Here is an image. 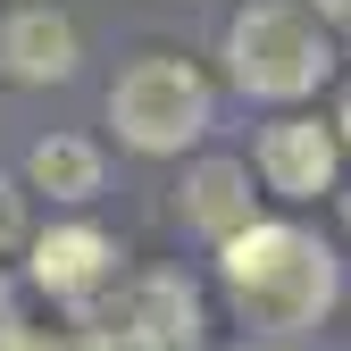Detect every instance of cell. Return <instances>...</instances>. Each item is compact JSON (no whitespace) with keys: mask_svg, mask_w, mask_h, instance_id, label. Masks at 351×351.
Here are the masks:
<instances>
[{"mask_svg":"<svg viewBox=\"0 0 351 351\" xmlns=\"http://www.w3.org/2000/svg\"><path fill=\"white\" fill-rule=\"evenodd\" d=\"M310 17H326V25H351V0H301Z\"/></svg>","mask_w":351,"mask_h":351,"instance_id":"obj_12","label":"cell"},{"mask_svg":"<svg viewBox=\"0 0 351 351\" xmlns=\"http://www.w3.org/2000/svg\"><path fill=\"white\" fill-rule=\"evenodd\" d=\"M243 351H276V335H259V343H243Z\"/></svg>","mask_w":351,"mask_h":351,"instance_id":"obj_15","label":"cell"},{"mask_svg":"<svg viewBox=\"0 0 351 351\" xmlns=\"http://www.w3.org/2000/svg\"><path fill=\"white\" fill-rule=\"evenodd\" d=\"M17 243H25V184L0 176V251H17Z\"/></svg>","mask_w":351,"mask_h":351,"instance_id":"obj_10","label":"cell"},{"mask_svg":"<svg viewBox=\"0 0 351 351\" xmlns=\"http://www.w3.org/2000/svg\"><path fill=\"white\" fill-rule=\"evenodd\" d=\"M176 217H184V234L201 243H226L251 226V167L243 159H201L184 167V184H176Z\"/></svg>","mask_w":351,"mask_h":351,"instance_id":"obj_8","label":"cell"},{"mask_svg":"<svg viewBox=\"0 0 351 351\" xmlns=\"http://www.w3.org/2000/svg\"><path fill=\"white\" fill-rule=\"evenodd\" d=\"M217 276H226L234 293V310L251 335H310L326 310H335V293H343V268H335V251L310 234V226H285V217H251L243 234L217 243Z\"/></svg>","mask_w":351,"mask_h":351,"instance_id":"obj_1","label":"cell"},{"mask_svg":"<svg viewBox=\"0 0 351 351\" xmlns=\"http://www.w3.org/2000/svg\"><path fill=\"white\" fill-rule=\"evenodd\" d=\"M226 75L251 101H310L335 75L326 17H310L301 0H243L226 25Z\"/></svg>","mask_w":351,"mask_h":351,"instance_id":"obj_2","label":"cell"},{"mask_svg":"<svg viewBox=\"0 0 351 351\" xmlns=\"http://www.w3.org/2000/svg\"><path fill=\"white\" fill-rule=\"evenodd\" d=\"M0 351H67V343H51V335H25V326H17V335L0 343Z\"/></svg>","mask_w":351,"mask_h":351,"instance_id":"obj_13","label":"cell"},{"mask_svg":"<svg viewBox=\"0 0 351 351\" xmlns=\"http://www.w3.org/2000/svg\"><path fill=\"white\" fill-rule=\"evenodd\" d=\"M117 343L125 351H201V293L176 268L134 276L117 301Z\"/></svg>","mask_w":351,"mask_h":351,"instance_id":"obj_4","label":"cell"},{"mask_svg":"<svg viewBox=\"0 0 351 351\" xmlns=\"http://www.w3.org/2000/svg\"><path fill=\"white\" fill-rule=\"evenodd\" d=\"M17 326H25V318H17V285H9V276H0V343H9Z\"/></svg>","mask_w":351,"mask_h":351,"instance_id":"obj_11","label":"cell"},{"mask_svg":"<svg viewBox=\"0 0 351 351\" xmlns=\"http://www.w3.org/2000/svg\"><path fill=\"white\" fill-rule=\"evenodd\" d=\"M84 59V34L67 9H51V0H25V9L0 17V67H9L17 84H67Z\"/></svg>","mask_w":351,"mask_h":351,"instance_id":"obj_6","label":"cell"},{"mask_svg":"<svg viewBox=\"0 0 351 351\" xmlns=\"http://www.w3.org/2000/svg\"><path fill=\"white\" fill-rule=\"evenodd\" d=\"M335 125H343V143H351V101H343V117H335Z\"/></svg>","mask_w":351,"mask_h":351,"instance_id":"obj_16","label":"cell"},{"mask_svg":"<svg viewBox=\"0 0 351 351\" xmlns=\"http://www.w3.org/2000/svg\"><path fill=\"white\" fill-rule=\"evenodd\" d=\"M335 159H343V134L318 117H276L259 125V184L276 201H318L335 193Z\"/></svg>","mask_w":351,"mask_h":351,"instance_id":"obj_5","label":"cell"},{"mask_svg":"<svg viewBox=\"0 0 351 351\" xmlns=\"http://www.w3.org/2000/svg\"><path fill=\"white\" fill-rule=\"evenodd\" d=\"M25 193H51V201H93L101 193V151L93 143H75V134H42L25 151Z\"/></svg>","mask_w":351,"mask_h":351,"instance_id":"obj_9","label":"cell"},{"mask_svg":"<svg viewBox=\"0 0 351 351\" xmlns=\"http://www.w3.org/2000/svg\"><path fill=\"white\" fill-rule=\"evenodd\" d=\"M109 125H117L125 151L176 159L184 143L209 134V84H201V67H184L176 51H143L134 67L109 84Z\"/></svg>","mask_w":351,"mask_h":351,"instance_id":"obj_3","label":"cell"},{"mask_svg":"<svg viewBox=\"0 0 351 351\" xmlns=\"http://www.w3.org/2000/svg\"><path fill=\"white\" fill-rule=\"evenodd\" d=\"M67 351H117V343H109V335H84V343H67Z\"/></svg>","mask_w":351,"mask_h":351,"instance_id":"obj_14","label":"cell"},{"mask_svg":"<svg viewBox=\"0 0 351 351\" xmlns=\"http://www.w3.org/2000/svg\"><path fill=\"white\" fill-rule=\"evenodd\" d=\"M25 268H34V285L51 293V301H93L109 276H117V243L101 234V226H51V234H25Z\"/></svg>","mask_w":351,"mask_h":351,"instance_id":"obj_7","label":"cell"}]
</instances>
